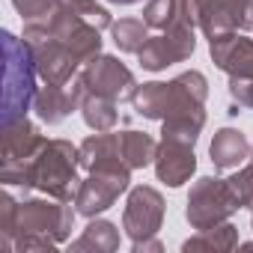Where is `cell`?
<instances>
[{
	"instance_id": "obj_8",
	"label": "cell",
	"mask_w": 253,
	"mask_h": 253,
	"mask_svg": "<svg viewBox=\"0 0 253 253\" xmlns=\"http://www.w3.org/2000/svg\"><path fill=\"white\" fill-rule=\"evenodd\" d=\"M128 170L131 167H98V170H89V179L81 182L78 197H75L78 214L95 217L104 209H110L113 200L128 188Z\"/></svg>"
},
{
	"instance_id": "obj_24",
	"label": "cell",
	"mask_w": 253,
	"mask_h": 253,
	"mask_svg": "<svg viewBox=\"0 0 253 253\" xmlns=\"http://www.w3.org/2000/svg\"><path fill=\"white\" fill-rule=\"evenodd\" d=\"M12 6L27 24H39V21H48L60 9V0H12Z\"/></svg>"
},
{
	"instance_id": "obj_22",
	"label": "cell",
	"mask_w": 253,
	"mask_h": 253,
	"mask_svg": "<svg viewBox=\"0 0 253 253\" xmlns=\"http://www.w3.org/2000/svg\"><path fill=\"white\" fill-rule=\"evenodd\" d=\"M238 241V232L232 223H217V226H209V229H200L197 238H188L185 241V250H194V247H217V250H229L235 247Z\"/></svg>"
},
{
	"instance_id": "obj_1",
	"label": "cell",
	"mask_w": 253,
	"mask_h": 253,
	"mask_svg": "<svg viewBox=\"0 0 253 253\" xmlns=\"http://www.w3.org/2000/svg\"><path fill=\"white\" fill-rule=\"evenodd\" d=\"M78 149L66 140H45L30 161L0 164V182L18 188H39L54 200L72 203L78 197Z\"/></svg>"
},
{
	"instance_id": "obj_4",
	"label": "cell",
	"mask_w": 253,
	"mask_h": 253,
	"mask_svg": "<svg viewBox=\"0 0 253 253\" xmlns=\"http://www.w3.org/2000/svg\"><path fill=\"white\" fill-rule=\"evenodd\" d=\"M3 51H6V86H3V125L15 122L21 116H27L33 98H36V84L33 75L36 63H33V51L24 39L12 36L9 30H3Z\"/></svg>"
},
{
	"instance_id": "obj_20",
	"label": "cell",
	"mask_w": 253,
	"mask_h": 253,
	"mask_svg": "<svg viewBox=\"0 0 253 253\" xmlns=\"http://www.w3.org/2000/svg\"><path fill=\"white\" fill-rule=\"evenodd\" d=\"M81 110H84V119H86V125H89L92 131H110L113 125H116V107H113L110 98L86 92Z\"/></svg>"
},
{
	"instance_id": "obj_2",
	"label": "cell",
	"mask_w": 253,
	"mask_h": 253,
	"mask_svg": "<svg viewBox=\"0 0 253 253\" xmlns=\"http://www.w3.org/2000/svg\"><path fill=\"white\" fill-rule=\"evenodd\" d=\"M75 211L63 200H27L18 203L15 250H54L69 238Z\"/></svg>"
},
{
	"instance_id": "obj_5",
	"label": "cell",
	"mask_w": 253,
	"mask_h": 253,
	"mask_svg": "<svg viewBox=\"0 0 253 253\" xmlns=\"http://www.w3.org/2000/svg\"><path fill=\"white\" fill-rule=\"evenodd\" d=\"M24 42L30 45L33 51V63H36V72L45 84H69L75 78V69L81 66L75 60V54L48 30L45 21L39 24H27L24 27Z\"/></svg>"
},
{
	"instance_id": "obj_12",
	"label": "cell",
	"mask_w": 253,
	"mask_h": 253,
	"mask_svg": "<svg viewBox=\"0 0 253 253\" xmlns=\"http://www.w3.org/2000/svg\"><path fill=\"white\" fill-rule=\"evenodd\" d=\"M86 92H89V89H86V84L81 81V75L72 78L69 84H48L45 89L36 92V98H33V110L39 113L42 122L57 125V122H63L75 107L84 104Z\"/></svg>"
},
{
	"instance_id": "obj_26",
	"label": "cell",
	"mask_w": 253,
	"mask_h": 253,
	"mask_svg": "<svg viewBox=\"0 0 253 253\" xmlns=\"http://www.w3.org/2000/svg\"><path fill=\"white\" fill-rule=\"evenodd\" d=\"M229 188H232L238 206L253 209V167H244L238 176H232V179H229Z\"/></svg>"
},
{
	"instance_id": "obj_27",
	"label": "cell",
	"mask_w": 253,
	"mask_h": 253,
	"mask_svg": "<svg viewBox=\"0 0 253 253\" xmlns=\"http://www.w3.org/2000/svg\"><path fill=\"white\" fill-rule=\"evenodd\" d=\"M229 92L238 101V107H253V78H232Z\"/></svg>"
},
{
	"instance_id": "obj_15",
	"label": "cell",
	"mask_w": 253,
	"mask_h": 253,
	"mask_svg": "<svg viewBox=\"0 0 253 253\" xmlns=\"http://www.w3.org/2000/svg\"><path fill=\"white\" fill-rule=\"evenodd\" d=\"M197 167V158H194V149L188 143H176V140H164V146L158 149L155 155V170H158V179L167 182L170 188H179L191 179Z\"/></svg>"
},
{
	"instance_id": "obj_9",
	"label": "cell",
	"mask_w": 253,
	"mask_h": 253,
	"mask_svg": "<svg viewBox=\"0 0 253 253\" xmlns=\"http://www.w3.org/2000/svg\"><path fill=\"white\" fill-rule=\"evenodd\" d=\"M81 81L86 84V89L92 95H101V98H110V101L134 98V92H137L134 75L113 57H92L89 63H84Z\"/></svg>"
},
{
	"instance_id": "obj_23",
	"label": "cell",
	"mask_w": 253,
	"mask_h": 253,
	"mask_svg": "<svg viewBox=\"0 0 253 253\" xmlns=\"http://www.w3.org/2000/svg\"><path fill=\"white\" fill-rule=\"evenodd\" d=\"M15 217H18V203L12 194H0V247L15 250Z\"/></svg>"
},
{
	"instance_id": "obj_21",
	"label": "cell",
	"mask_w": 253,
	"mask_h": 253,
	"mask_svg": "<svg viewBox=\"0 0 253 253\" xmlns=\"http://www.w3.org/2000/svg\"><path fill=\"white\" fill-rule=\"evenodd\" d=\"M86 247H95V250H116L119 247V232L113 223L107 220H95L84 229V235L72 244V250H86Z\"/></svg>"
},
{
	"instance_id": "obj_18",
	"label": "cell",
	"mask_w": 253,
	"mask_h": 253,
	"mask_svg": "<svg viewBox=\"0 0 253 253\" xmlns=\"http://www.w3.org/2000/svg\"><path fill=\"white\" fill-rule=\"evenodd\" d=\"M119 152H122V161L128 164L131 170L152 164L155 155H158L155 140L149 134H140V131H122L119 134Z\"/></svg>"
},
{
	"instance_id": "obj_28",
	"label": "cell",
	"mask_w": 253,
	"mask_h": 253,
	"mask_svg": "<svg viewBox=\"0 0 253 253\" xmlns=\"http://www.w3.org/2000/svg\"><path fill=\"white\" fill-rule=\"evenodd\" d=\"M110 3H116V6H131V3H140V0H110Z\"/></svg>"
},
{
	"instance_id": "obj_3",
	"label": "cell",
	"mask_w": 253,
	"mask_h": 253,
	"mask_svg": "<svg viewBox=\"0 0 253 253\" xmlns=\"http://www.w3.org/2000/svg\"><path fill=\"white\" fill-rule=\"evenodd\" d=\"M134 110L149 119H167L188 110H203L206 78L200 72H185L170 84H143L134 92Z\"/></svg>"
},
{
	"instance_id": "obj_10",
	"label": "cell",
	"mask_w": 253,
	"mask_h": 253,
	"mask_svg": "<svg viewBox=\"0 0 253 253\" xmlns=\"http://www.w3.org/2000/svg\"><path fill=\"white\" fill-rule=\"evenodd\" d=\"M194 24H176L170 30H164L161 36H149V42L143 45L140 51V63L143 69L149 72H158V69H167L170 63H182L185 57L194 54Z\"/></svg>"
},
{
	"instance_id": "obj_6",
	"label": "cell",
	"mask_w": 253,
	"mask_h": 253,
	"mask_svg": "<svg viewBox=\"0 0 253 253\" xmlns=\"http://www.w3.org/2000/svg\"><path fill=\"white\" fill-rule=\"evenodd\" d=\"M238 209V200L229 188V179H200L191 188L188 197V220L194 229H209L217 226L220 220H226L232 211Z\"/></svg>"
},
{
	"instance_id": "obj_19",
	"label": "cell",
	"mask_w": 253,
	"mask_h": 253,
	"mask_svg": "<svg viewBox=\"0 0 253 253\" xmlns=\"http://www.w3.org/2000/svg\"><path fill=\"white\" fill-rule=\"evenodd\" d=\"M110 33L116 48L125 54H140L143 45L149 42V24L140 18H122L119 24H110Z\"/></svg>"
},
{
	"instance_id": "obj_13",
	"label": "cell",
	"mask_w": 253,
	"mask_h": 253,
	"mask_svg": "<svg viewBox=\"0 0 253 253\" xmlns=\"http://www.w3.org/2000/svg\"><path fill=\"white\" fill-rule=\"evenodd\" d=\"M211 57L232 78H253V39L238 36L232 30L217 33L211 36Z\"/></svg>"
},
{
	"instance_id": "obj_11",
	"label": "cell",
	"mask_w": 253,
	"mask_h": 253,
	"mask_svg": "<svg viewBox=\"0 0 253 253\" xmlns=\"http://www.w3.org/2000/svg\"><path fill=\"white\" fill-rule=\"evenodd\" d=\"M164 217V200L155 188H134L128 203H125V214H122V226L134 241H146L149 235L158 232Z\"/></svg>"
},
{
	"instance_id": "obj_7",
	"label": "cell",
	"mask_w": 253,
	"mask_h": 253,
	"mask_svg": "<svg viewBox=\"0 0 253 253\" xmlns=\"http://www.w3.org/2000/svg\"><path fill=\"white\" fill-rule=\"evenodd\" d=\"M188 15L203 33L211 39L217 33H229L235 27H253V0H185Z\"/></svg>"
},
{
	"instance_id": "obj_17",
	"label": "cell",
	"mask_w": 253,
	"mask_h": 253,
	"mask_svg": "<svg viewBox=\"0 0 253 253\" xmlns=\"http://www.w3.org/2000/svg\"><path fill=\"white\" fill-rule=\"evenodd\" d=\"M143 21L155 30H170L176 24H194L191 15H188V3L185 0H149L146 3V12H143Z\"/></svg>"
},
{
	"instance_id": "obj_14",
	"label": "cell",
	"mask_w": 253,
	"mask_h": 253,
	"mask_svg": "<svg viewBox=\"0 0 253 253\" xmlns=\"http://www.w3.org/2000/svg\"><path fill=\"white\" fill-rule=\"evenodd\" d=\"M45 137L36 131V125L21 116L15 122L3 125V134H0V164H15V161H30L39 149H42Z\"/></svg>"
},
{
	"instance_id": "obj_16",
	"label": "cell",
	"mask_w": 253,
	"mask_h": 253,
	"mask_svg": "<svg viewBox=\"0 0 253 253\" xmlns=\"http://www.w3.org/2000/svg\"><path fill=\"white\" fill-rule=\"evenodd\" d=\"M247 152H250V146H247L244 134L235 131V128H223V131H217L214 140H211V161H214V167H220V170L238 167V164L247 158Z\"/></svg>"
},
{
	"instance_id": "obj_25",
	"label": "cell",
	"mask_w": 253,
	"mask_h": 253,
	"mask_svg": "<svg viewBox=\"0 0 253 253\" xmlns=\"http://www.w3.org/2000/svg\"><path fill=\"white\" fill-rule=\"evenodd\" d=\"M60 6L69 9V12H75V15H81V18H86V21H92L98 30H101V27H110L107 9H101L95 0H60Z\"/></svg>"
}]
</instances>
